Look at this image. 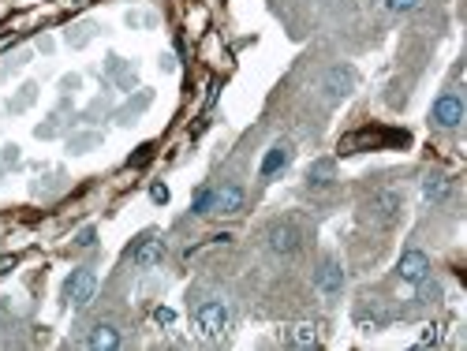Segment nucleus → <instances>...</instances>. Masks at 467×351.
Segmentation results:
<instances>
[{
    "label": "nucleus",
    "instance_id": "15",
    "mask_svg": "<svg viewBox=\"0 0 467 351\" xmlns=\"http://www.w3.org/2000/svg\"><path fill=\"white\" fill-rule=\"evenodd\" d=\"M288 340H292L296 348H314V344H318V325H310V322L292 325V329H288Z\"/></svg>",
    "mask_w": 467,
    "mask_h": 351
},
{
    "label": "nucleus",
    "instance_id": "19",
    "mask_svg": "<svg viewBox=\"0 0 467 351\" xmlns=\"http://www.w3.org/2000/svg\"><path fill=\"white\" fill-rule=\"evenodd\" d=\"M150 199H154L157 206H165L168 202V187H165V183H154V187H150Z\"/></svg>",
    "mask_w": 467,
    "mask_h": 351
},
{
    "label": "nucleus",
    "instance_id": "1",
    "mask_svg": "<svg viewBox=\"0 0 467 351\" xmlns=\"http://www.w3.org/2000/svg\"><path fill=\"white\" fill-rule=\"evenodd\" d=\"M228 325H232V314H228L224 303H202L199 310H194V329H199V336L206 340H221L228 333Z\"/></svg>",
    "mask_w": 467,
    "mask_h": 351
},
{
    "label": "nucleus",
    "instance_id": "2",
    "mask_svg": "<svg viewBox=\"0 0 467 351\" xmlns=\"http://www.w3.org/2000/svg\"><path fill=\"white\" fill-rule=\"evenodd\" d=\"M243 187L240 183H224V187H217L213 191V199H210V213L217 217H232V213H240L243 210Z\"/></svg>",
    "mask_w": 467,
    "mask_h": 351
},
{
    "label": "nucleus",
    "instance_id": "4",
    "mask_svg": "<svg viewBox=\"0 0 467 351\" xmlns=\"http://www.w3.org/2000/svg\"><path fill=\"white\" fill-rule=\"evenodd\" d=\"M266 243H269V250L273 255H280V258H292L299 250V232H296V224H273L266 232Z\"/></svg>",
    "mask_w": 467,
    "mask_h": 351
},
{
    "label": "nucleus",
    "instance_id": "18",
    "mask_svg": "<svg viewBox=\"0 0 467 351\" xmlns=\"http://www.w3.org/2000/svg\"><path fill=\"white\" fill-rule=\"evenodd\" d=\"M154 322H157V325H172V322H176V310H172V306H157V310H154Z\"/></svg>",
    "mask_w": 467,
    "mask_h": 351
},
{
    "label": "nucleus",
    "instance_id": "20",
    "mask_svg": "<svg viewBox=\"0 0 467 351\" xmlns=\"http://www.w3.org/2000/svg\"><path fill=\"white\" fill-rule=\"evenodd\" d=\"M150 153H154V146H143V150H138L127 164H135V169H138V164H146V161H150Z\"/></svg>",
    "mask_w": 467,
    "mask_h": 351
},
{
    "label": "nucleus",
    "instance_id": "14",
    "mask_svg": "<svg viewBox=\"0 0 467 351\" xmlns=\"http://www.w3.org/2000/svg\"><path fill=\"white\" fill-rule=\"evenodd\" d=\"M452 191V183L445 180V176H426L422 180V194H426V202H445Z\"/></svg>",
    "mask_w": 467,
    "mask_h": 351
},
{
    "label": "nucleus",
    "instance_id": "16",
    "mask_svg": "<svg viewBox=\"0 0 467 351\" xmlns=\"http://www.w3.org/2000/svg\"><path fill=\"white\" fill-rule=\"evenodd\" d=\"M419 4H422V0H382V8H385V12H396V15H404V12H415Z\"/></svg>",
    "mask_w": 467,
    "mask_h": 351
},
{
    "label": "nucleus",
    "instance_id": "12",
    "mask_svg": "<svg viewBox=\"0 0 467 351\" xmlns=\"http://www.w3.org/2000/svg\"><path fill=\"white\" fill-rule=\"evenodd\" d=\"M288 161H292V142H277V146L266 153V161H262V176H266V180H269V176H277Z\"/></svg>",
    "mask_w": 467,
    "mask_h": 351
},
{
    "label": "nucleus",
    "instance_id": "8",
    "mask_svg": "<svg viewBox=\"0 0 467 351\" xmlns=\"http://www.w3.org/2000/svg\"><path fill=\"white\" fill-rule=\"evenodd\" d=\"M400 280H408V284H426V280H430V258L422 255V250H408V255L400 258Z\"/></svg>",
    "mask_w": 467,
    "mask_h": 351
},
{
    "label": "nucleus",
    "instance_id": "6",
    "mask_svg": "<svg viewBox=\"0 0 467 351\" xmlns=\"http://www.w3.org/2000/svg\"><path fill=\"white\" fill-rule=\"evenodd\" d=\"M161 258H165V239H157V236H143L131 250V262L138 269H154V266H161Z\"/></svg>",
    "mask_w": 467,
    "mask_h": 351
},
{
    "label": "nucleus",
    "instance_id": "5",
    "mask_svg": "<svg viewBox=\"0 0 467 351\" xmlns=\"http://www.w3.org/2000/svg\"><path fill=\"white\" fill-rule=\"evenodd\" d=\"M460 120H464V101L456 94H445L433 101V124L445 127V131H452V127H460Z\"/></svg>",
    "mask_w": 467,
    "mask_h": 351
},
{
    "label": "nucleus",
    "instance_id": "3",
    "mask_svg": "<svg viewBox=\"0 0 467 351\" xmlns=\"http://www.w3.org/2000/svg\"><path fill=\"white\" fill-rule=\"evenodd\" d=\"M94 288H97V277L90 269H75L71 277H68V284H64V295L75 303V306H86L94 299Z\"/></svg>",
    "mask_w": 467,
    "mask_h": 351
},
{
    "label": "nucleus",
    "instance_id": "13",
    "mask_svg": "<svg viewBox=\"0 0 467 351\" xmlns=\"http://www.w3.org/2000/svg\"><path fill=\"white\" fill-rule=\"evenodd\" d=\"M333 180H336V164L333 161H314L307 169V183H310V187H329Z\"/></svg>",
    "mask_w": 467,
    "mask_h": 351
},
{
    "label": "nucleus",
    "instance_id": "7",
    "mask_svg": "<svg viewBox=\"0 0 467 351\" xmlns=\"http://www.w3.org/2000/svg\"><path fill=\"white\" fill-rule=\"evenodd\" d=\"M322 86H325V97H329V101H344V97L355 90V75H352V68H329Z\"/></svg>",
    "mask_w": 467,
    "mask_h": 351
},
{
    "label": "nucleus",
    "instance_id": "21",
    "mask_svg": "<svg viewBox=\"0 0 467 351\" xmlns=\"http://www.w3.org/2000/svg\"><path fill=\"white\" fill-rule=\"evenodd\" d=\"M433 340H438V325H426V333H422V348H430Z\"/></svg>",
    "mask_w": 467,
    "mask_h": 351
},
{
    "label": "nucleus",
    "instance_id": "9",
    "mask_svg": "<svg viewBox=\"0 0 467 351\" xmlns=\"http://www.w3.org/2000/svg\"><path fill=\"white\" fill-rule=\"evenodd\" d=\"M314 284H318V292H325V295H336L344 288V269L336 266V262H322L318 266V273H314Z\"/></svg>",
    "mask_w": 467,
    "mask_h": 351
},
{
    "label": "nucleus",
    "instance_id": "10",
    "mask_svg": "<svg viewBox=\"0 0 467 351\" xmlns=\"http://www.w3.org/2000/svg\"><path fill=\"white\" fill-rule=\"evenodd\" d=\"M86 348L90 351H116L120 348V329L116 325H94L90 336H86Z\"/></svg>",
    "mask_w": 467,
    "mask_h": 351
},
{
    "label": "nucleus",
    "instance_id": "22",
    "mask_svg": "<svg viewBox=\"0 0 467 351\" xmlns=\"http://www.w3.org/2000/svg\"><path fill=\"white\" fill-rule=\"evenodd\" d=\"M79 247H94V228H82L79 232Z\"/></svg>",
    "mask_w": 467,
    "mask_h": 351
},
{
    "label": "nucleus",
    "instance_id": "17",
    "mask_svg": "<svg viewBox=\"0 0 467 351\" xmlns=\"http://www.w3.org/2000/svg\"><path fill=\"white\" fill-rule=\"evenodd\" d=\"M210 199H213V187H202L191 202V213H210Z\"/></svg>",
    "mask_w": 467,
    "mask_h": 351
},
{
    "label": "nucleus",
    "instance_id": "11",
    "mask_svg": "<svg viewBox=\"0 0 467 351\" xmlns=\"http://www.w3.org/2000/svg\"><path fill=\"white\" fill-rule=\"evenodd\" d=\"M400 194L396 191H378L374 194V202H371V210H374V217L378 221H396V213H400Z\"/></svg>",
    "mask_w": 467,
    "mask_h": 351
}]
</instances>
